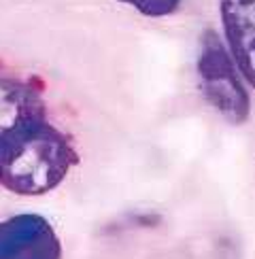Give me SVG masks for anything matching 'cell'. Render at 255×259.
Wrapping results in <instances>:
<instances>
[{"instance_id":"cell-1","label":"cell","mask_w":255,"mask_h":259,"mask_svg":"<svg viewBox=\"0 0 255 259\" xmlns=\"http://www.w3.org/2000/svg\"><path fill=\"white\" fill-rule=\"evenodd\" d=\"M77 161L70 138L40 119L0 140V185L17 196H42L62 185Z\"/></svg>"},{"instance_id":"cell-2","label":"cell","mask_w":255,"mask_h":259,"mask_svg":"<svg viewBox=\"0 0 255 259\" xmlns=\"http://www.w3.org/2000/svg\"><path fill=\"white\" fill-rule=\"evenodd\" d=\"M196 68L202 94L212 109H217L228 123L242 125L249 121L251 96L247 81L215 30L202 32Z\"/></svg>"},{"instance_id":"cell-3","label":"cell","mask_w":255,"mask_h":259,"mask_svg":"<svg viewBox=\"0 0 255 259\" xmlns=\"http://www.w3.org/2000/svg\"><path fill=\"white\" fill-rule=\"evenodd\" d=\"M0 259H62V244L45 217L15 214L0 221Z\"/></svg>"},{"instance_id":"cell-4","label":"cell","mask_w":255,"mask_h":259,"mask_svg":"<svg viewBox=\"0 0 255 259\" xmlns=\"http://www.w3.org/2000/svg\"><path fill=\"white\" fill-rule=\"evenodd\" d=\"M219 19L234 64L255 90V0H219Z\"/></svg>"},{"instance_id":"cell-5","label":"cell","mask_w":255,"mask_h":259,"mask_svg":"<svg viewBox=\"0 0 255 259\" xmlns=\"http://www.w3.org/2000/svg\"><path fill=\"white\" fill-rule=\"evenodd\" d=\"M40 119H47V109L38 90L26 81L0 77V140Z\"/></svg>"},{"instance_id":"cell-6","label":"cell","mask_w":255,"mask_h":259,"mask_svg":"<svg viewBox=\"0 0 255 259\" xmlns=\"http://www.w3.org/2000/svg\"><path fill=\"white\" fill-rule=\"evenodd\" d=\"M125 7H132L134 11H138L145 17L151 19H162V17H170L175 15L181 9L183 0H117Z\"/></svg>"}]
</instances>
